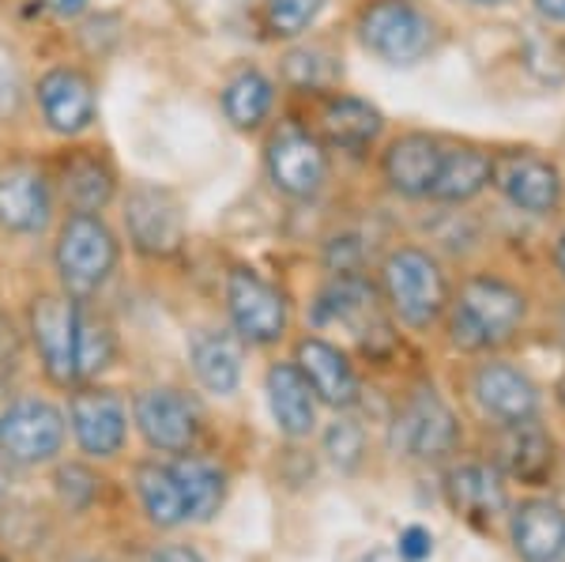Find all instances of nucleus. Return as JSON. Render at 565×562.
Wrapping results in <instances>:
<instances>
[{
	"label": "nucleus",
	"mask_w": 565,
	"mask_h": 562,
	"mask_svg": "<svg viewBox=\"0 0 565 562\" xmlns=\"http://www.w3.org/2000/svg\"><path fill=\"white\" fill-rule=\"evenodd\" d=\"M132 420L159 453H189L200 434L196 404L178 389H143L132 404Z\"/></svg>",
	"instance_id": "11"
},
{
	"label": "nucleus",
	"mask_w": 565,
	"mask_h": 562,
	"mask_svg": "<svg viewBox=\"0 0 565 562\" xmlns=\"http://www.w3.org/2000/svg\"><path fill=\"white\" fill-rule=\"evenodd\" d=\"M76 329L79 303L68 295H39L31 303V337L42 370L57 385H76Z\"/></svg>",
	"instance_id": "9"
},
{
	"label": "nucleus",
	"mask_w": 565,
	"mask_h": 562,
	"mask_svg": "<svg viewBox=\"0 0 565 562\" xmlns=\"http://www.w3.org/2000/svg\"><path fill=\"white\" fill-rule=\"evenodd\" d=\"M498 465L524 484H543L554 468V438L540 427L535 415L521 423H505V434L498 442Z\"/></svg>",
	"instance_id": "23"
},
{
	"label": "nucleus",
	"mask_w": 565,
	"mask_h": 562,
	"mask_svg": "<svg viewBox=\"0 0 565 562\" xmlns=\"http://www.w3.org/2000/svg\"><path fill=\"white\" fill-rule=\"evenodd\" d=\"M392 442L415 460H441L460 446V423L434 389H418L399 412Z\"/></svg>",
	"instance_id": "8"
},
{
	"label": "nucleus",
	"mask_w": 565,
	"mask_h": 562,
	"mask_svg": "<svg viewBox=\"0 0 565 562\" xmlns=\"http://www.w3.org/2000/svg\"><path fill=\"white\" fill-rule=\"evenodd\" d=\"M50 178L26 159L0 162V226L15 234H39L50 223Z\"/></svg>",
	"instance_id": "13"
},
{
	"label": "nucleus",
	"mask_w": 565,
	"mask_h": 562,
	"mask_svg": "<svg viewBox=\"0 0 565 562\" xmlns=\"http://www.w3.org/2000/svg\"><path fill=\"white\" fill-rule=\"evenodd\" d=\"M543 20H554V23H565V0H535Z\"/></svg>",
	"instance_id": "40"
},
{
	"label": "nucleus",
	"mask_w": 565,
	"mask_h": 562,
	"mask_svg": "<svg viewBox=\"0 0 565 562\" xmlns=\"http://www.w3.org/2000/svg\"><path fill=\"white\" fill-rule=\"evenodd\" d=\"M125 231L129 242L143 257H174L185 246V212L181 201L162 185H140L129 189L125 201Z\"/></svg>",
	"instance_id": "5"
},
{
	"label": "nucleus",
	"mask_w": 565,
	"mask_h": 562,
	"mask_svg": "<svg viewBox=\"0 0 565 562\" xmlns=\"http://www.w3.org/2000/svg\"><path fill=\"white\" fill-rule=\"evenodd\" d=\"M84 562H98V559H84Z\"/></svg>",
	"instance_id": "45"
},
{
	"label": "nucleus",
	"mask_w": 565,
	"mask_h": 562,
	"mask_svg": "<svg viewBox=\"0 0 565 562\" xmlns=\"http://www.w3.org/2000/svg\"><path fill=\"white\" fill-rule=\"evenodd\" d=\"M558 401L565 404V378H562V382H558Z\"/></svg>",
	"instance_id": "42"
},
{
	"label": "nucleus",
	"mask_w": 565,
	"mask_h": 562,
	"mask_svg": "<svg viewBox=\"0 0 565 562\" xmlns=\"http://www.w3.org/2000/svg\"><path fill=\"white\" fill-rule=\"evenodd\" d=\"M445 495H449V506L460 518H468L476 524L494 521L498 513L505 510V484H501V476L487 465L452 468L449 479H445Z\"/></svg>",
	"instance_id": "25"
},
{
	"label": "nucleus",
	"mask_w": 565,
	"mask_h": 562,
	"mask_svg": "<svg viewBox=\"0 0 565 562\" xmlns=\"http://www.w3.org/2000/svg\"><path fill=\"white\" fill-rule=\"evenodd\" d=\"M476 4H498V0H476Z\"/></svg>",
	"instance_id": "43"
},
{
	"label": "nucleus",
	"mask_w": 565,
	"mask_h": 562,
	"mask_svg": "<svg viewBox=\"0 0 565 562\" xmlns=\"http://www.w3.org/2000/svg\"><path fill=\"white\" fill-rule=\"evenodd\" d=\"M362 45L388 65H415L430 53L434 23L412 0H373L359 20Z\"/></svg>",
	"instance_id": "4"
},
{
	"label": "nucleus",
	"mask_w": 565,
	"mask_h": 562,
	"mask_svg": "<svg viewBox=\"0 0 565 562\" xmlns=\"http://www.w3.org/2000/svg\"><path fill=\"white\" fill-rule=\"evenodd\" d=\"M264 393L276 427L287 438H306L317 427V393L309 389L298 362H276L264 378Z\"/></svg>",
	"instance_id": "21"
},
{
	"label": "nucleus",
	"mask_w": 565,
	"mask_h": 562,
	"mask_svg": "<svg viewBox=\"0 0 565 562\" xmlns=\"http://www.w3.org/2000/svg\"><path fill=\"white\" fill-rule=\"evenodd\" d=\"M57 276L65 284V295L76 303H87L106 287V279L117 268V238L103 223V215L72 212L57 234Z\"/></svg>",
	"instance_id": "2"
},
{
	"label": "nucleus",
	"mask_w": 565,
	"mask_h": 562,
	"mask_svg": "<svg viewBox=\"0 0 565 562\" xmlns=\"http://www.w3.org/2000/svg\"><path fill=\"white\" fill-rule=\"evenodd\" d=\"M554 265H558V272H562V276H565V231H562L558 246H554Z\"/></svg>",
	"instance_id": "41"
},
{
	"label": "nucleus",
	"mask_w": 565,
	"mask_h": 562,
	"mask_svg": "<svg viewBox=\"0 0 565 562\" xmlns=\"http://www.w3.org/2000/svg\"><path fill=\"white\" fill-rule=\"evenodd\" d=\"M441 159H445V144L437 136L407 132L385 151V178L404 197H430Z\"/></svg>",
	"instance_id": "19"
},
{
	"label": "nucleus",
	"mask_w": 565,
	"mask_h": 562,
	"mask_svg": "<svg viewBox=\"0 0 565 562\" xmlns=\"http://www.w3.org/2000/svg\"><path fill=\"white\" fill-rule=\"evenodd\" d=\"M61 193H65L72 212L98 215L114 201L117 174L98 151H72V156L61 162Z\"/></svg>",
	"instance_id": "24"
},
{
	"label": "nucleus",
	"mask_w": 565,
	"mask_h": 562,
	"mask_svg": "<svg viewBox=\"0 0 565 562\" xmlns=\"http://www.w3.org/2000/svg\"><path fill=\"white\" fill-rule=\"evenodd\" d=\"M136 495H140L148 521L159 524V529H178V524L189 521L185 495H181V484L170 465L148 460V465L136 468Z\"/></svg>",
	"instance_id": "28"
},
{
	"label": "nucleus",
	"mask_w": 565,
	"mask_h": 562,
	"mask_svg": "<svg viewBox=\"0 0 565 562\" xmlns=\"http://www.w3.org/2000/svg\"><path fill=\"white\" fill-rule=\"evenodd\" d=\"M170 468H174L181 495H185L189 521H212L226 502L223 468L212 465V460H204V457H196V453H181Z\"/></svg>",
	"instance_id": "27"
},
{
	"label": "nucleus",
	"mask_w": 565,
	"mask_h": 562,
	"mask_svg": "<svg viewBox=\"0 0 565 562\" xmlns=\"http://www.w3.org/2000/svg\"><path fill=\"white\" fill-rule=\"evenodd\" d=\"M65 446V415L50 401L23 396L0 420V449L12 465H45Z\"/></svg>",
	"instance_id": "6"
},
{
	"label": "nucleus",
	"mask_w": 565,
	"mask_h": 562,
	"mask_svg": "<svg viewBox=\"0 0 565 562\" xmlns=\"http://www.w3.org/2000/svg\"><path fill=\"white\" fill-rule=\"evenodd\" d=\"M524 321V295L498 276H476L460 287L452 306V343L463 351L498 348L521 329Z\"/></svg>",
	"instance_id": "1"
},
{
	"label": "nucleus",
	"mask_w": 565,
	"mask_h": 562,
	"mask_svg": "<svg viewBox=\"0 0 565 562\" xmlns=\"http://www.w3.org/2000/svg\"><path fill=\"white\" fill-rule=\"evenodd\" d=\"M271 103H276V87L257 68L234 76L223 91V114L234 129H257L264 117L271 114Z\"/></svg>",
	"instance_id": "30"
},
{
	"label": "nucleus",
	"mask_w": 565,
	"mask_h": 562,
	"mask_svg": "<svg viewBox=\"0 0 565 562\" xmlns=\"http://www.w3.org/2000/svg\"><path fill=\"white\" fill-rule=\"evenodd\" d=\"M114 359V332L103 317L87 314L84 303H79V329H76V382H87V378L103 374Z\"/></svg>",
	"instance_id": "31"
},
{
	"label": "nucleus",
	"mask_w": 565,
	"mask_h": 562,
	"mask_svg": "<svg viewBox=\"0 0 565 562\" xmlns=\"http://www.w3.org/2000/svg\"><path fill=\"white\" fill-rule=\"evenodd\" d=\"M471 389H476V401L482 412L490 420H498L501 427L532 420L540 412V389H535V382L524 370L509 367V362H482Z\"/></svg>",
	"instance_id": "16"
},
{
	"label": "nucleus",
	"mask_w": 565,
	"mask_h": 562,
	"mask_svg": "<svg viewBox=\"0 0 565 562\" xmlns=\"http://www.w3.org/2000/svg\"><path fill=\"white\" fill-rule=\"evenodd\" d=\"M68 423L79 449L98 460L117 457L129 438V412H125L121 396L109 389H79L68 404Z\"/></svg>",
	"instance_id": "12"
},
{
	"label": "nucleus",
	"mask_w": 565,
	"mask_h": 562,
	"mask_svg": "<svg viewBox=\"0 0 565 562\" xmlns=\"http://www.w3.org/2000/svg\"><path fill=\"white\" fill-rule=\"evenodd\" d=\"M42 4L57 15H79L87 8V0H42Z\"/></svg>",
	"instance_id": "39"
},
{
	"label": "nucleus",
	"mask_w": 565,
	"mask_h": 562,
	"mask_svg": "<svg viewBox=\"0 0 565 562\" xmlns=\"http://www.w3.org/2000/svg\"><path fill=\"white\" fill-rule=\"evenodd\" d=\"M313 321L317 325H348L354 337L366 340V332H385V321L377 314V291L366 284L362 276H335L332 284L324 287L321 298L313 306Z\"/></svg>",
	"instance_id": "18"
},
{
	"label": "nucleus",
	"mask_w": 565,
	"mask_h": 562,
	"mask_svg": "<svg viewBox=\"0 0 565 562\" xmlns=\"http://www.w3.org/2000/svg\"><path fill=\"white\" fill-rule=\"evenodd\" d=\"M15 359H20V332L0 314V374H8V370L15 367Z\"/></svg>",
	"instance_id": "37"
},
{
	"label": "nucleus",
	"mask_w": 565,
	"mask_h": 562,
	"mask_svg": "<svg viewBox=\"0 0 565 562\" xmlns=\"http://www.w3.org/2000/svg\"><path fill=\"white\" fill-rule=\"evenodd\" d=\"M298 370L306 374L309 389L317 393V401L332 407H348L359 401V378L335 343L321 337H306L298 343Z\"/></svg>",
	"instance_id": "20"
},
{
	"label": "nucleus",
	"mask_w": 565,
	"mask_h": 562,
	"mask_svg": "<svg viewBox=\"0 0 565 562\" xmlns=\"http://www.w3.org/2000/svg\"><path fill=\"white\" fill-rule=\"evenodd\" d=\"M0 562H4V559H0Z\"/></svg>",
	"instance_id": "46"
},
{
	"label": "nucleus",
	"mask_w": 565,
	"mask_h": 562,
	"mask_svg": "<svg viewBox=\"0 0 565 562\" xmlns=\"http://www.w3.org/2000/svg\"><path fill=\"white\" fill-rule=\"evenodd\" d=\"M490 181L509 204L532 215L554 212L562 201L558 167L543 156H532V151H501L498 159H490Z\"/></svg>",
	"instance_id": "10"
},
{
	"label": "nucleus",
	"mask_w": 565,
	"mask_h": 562,
	"mask_svg": "<svg viewBox=\"0 0 565 562\" xmlns=\"http://www.w3.org/2000/svg\"><path fill=\"white\" fill-rule=\"evenodd\" d=\"M324 453L340 473H354L362 465V453H366V434L354 420H335L324 431Z\"/></svg>",
	"instance_id": "33"
},
{
	"label": "nucleus",
	"mask_w": 565,
	"mask_h": 562,
	"mask_svg": "<svg viewBox=\"0 0 565 562\" xmlns=\"http://www.w3.org/2000/svg\"><path fill=\"white\" fill-rule=\"evenodd\" d=\"M490 181V156L479 148H445V159H441V170H437V181H434V201H449V204H460V201H471L476 193H482Z\"/></svg>",
	"instance_id": "29"
},
{
	"label": "nucleus",
	"mask_w": 565,
	"mask_h": 562,
	"mask_svg": "<svg viewBox=\"0 0 565 562\" xmlns=\"http://www.w3.org/2000/svg\"><path fill=\"white\" fill-rule=\"evenodd\" d=\"M509 537L521 562H565V510L551 498H527L513 510Z\"/></svg>",
	"instance_id": "17"
},
{
	"label": "nucleus",
	"mask_w": 565,
	"mask_h": 562,
	"mask_svg": "<svg viewBox=\"0 0 565 562\" xmlns=\"http://www.w3.org/2000/svg\"><path fill=\"white\" fill-rule=\"evenodd\" d=\"M381 279H385L392 314L404 325H412V329H430L437 317H441L449 287H445V276L430 253H423V250L388 253Z\"/></svg>",
	"instance_id": "3"
},
{
	"label": "nucleus",
	"mask_w": 565,
	"mask_h": 562,
	"mask_svg": "<svg viewBox=\"0 0 565 562\" xmlns=\"http://www.w3.org/2000/svg\"><path fill=\"white\" fill-rule=\"evenodd\" d=\"M53 487H57L61 502L76 513H84L98 498V476L87 465H61L57 476H53Z\"/></svg>",
	"instance_id": "34"
},
{
	"label": "nucleus",
	"mask_w": 565,
	"mask_h": 562,
	"mask_svg": "<svg viewBox=\"0 0 565 562\" xmlns=\"http://www.w3.org/2000/svg\"><path fill=\"white\" fill-rule=\"evenodd\" d=\"M562 340H565V314H562Z\"/></svg>",
	"instance_id": "44"
},
{
	"label": "nucleus",
	"mask_w": 565,
	"mask_h": 562,
	"mask_svg": "<svg viewBox=\"0 0 565 562\" xmlns=\"http://www.w3.org/2000/svg\"><path fill=\"white\" fill-rule=\"evenodd\" d=\"M396 555L404 562H426L434 555V532L423 529V524H407L396 537Z\"/></svg>",
	"instance_id": "36"
},
{
	"label": "nucleus",
	"mask_w": 565,
	"mask_h": 562,
	"mask_svg": "<svg viewBox=\"0 0 565 562\" xmlns=\"http://www.w3.org/2000/svg\"><path fill=\"white\" fill-rule=\"evenodd\" d=\"M143 562H204V555L196 548H189V543H162V548L148 551Z\"/></svg>",
	"instance_id": "38"
},
{
	"label": "nucleus",
	"mask_w": 565,
	"mask_h": 562,
	"mask_svg": "<svg viewBox=\"0 0 565 562\" xmlns=\"http://www.w3.org/2000/svg\"><path fill=\"white\" fill-rule=\"evenodd\" d=\"M317 125H321V136L332 144V148L362 151L381 136V129H385V117H381L377 106H370L366 98L332 95L321 106V114H317Z\"/></svg>",
	"instance_id": "22"
},
{
	"label": "nucleus",
	"mask_w": 565,
	"mask_h": 562,
	"mask_svg": "<svg viewBox=\"0 0 565 562\" xmlns=\"http://www.w3.org/2000/svg\"><path fill=\"white\" fill-rule=\"evenodd\" d=\"M226 310H231L234 332L249 343H276L287 332V298L271 287L260 272L234 268L226 279Z\"/></svg>",
	"instance_id": "7"
},
{
	"label": "nucleus",
	"mask_w": 565,
	"mask_h": 562,
	"mask_svg": "<svg viewBox=\"0 0 565 562\" xmlns=\"http://www.w3.org/2000/svg\"><path fill=\"white\" fill-rule=\"evenodd\" d=\"M39 106L53 132L79 136L95 121V84L79 68H50L39 79Z\"/></svg>",
	"instance_id": "15"
},
{
	"label": "nucleus",
	"mask_w": 565,
	"mask_h": 562,
	"mask_svg": "<svg viewBox=\"0 0 565 562\" xmlns=\"http://www.w3.org/2000/svg\"><path fill=\"white\" fill-rule=\"evenodd\" d=\"M321 8L324 0H264V20H268L271 34L295 39L321 15Z\"/></svg>",
	"instance_id": "32"
},
{
	"label": "nucleus",
	"mask_w": 565,
	"mask_h": 562,
	"mask_svg": "<svg viewBox=\"0 0 565 562\" xmlns=\"http://www.w3.org/2000/svg\"><path fill=\"white\" fill-rule=\"evenodd\" d=\"M193 374L207 393L231 396L242 385V343L231 332H200L193 340Z\"/></svg>",
	"instance_id": "26"
},
{
	"label": "nucleus",
	"mask_w": 565,
	"mask_h": 562,
	"mask_svg": "<svg viewBox=\"0 0 565 562\" xmlns=\"http://www.w3.org/2000/svg\"><path fill=\"white\" fill-rule=\"evenodd\" d=\"M287 76L295 87H324L332 79V68H328V57L317 50H302L287 57Z\"/></svg>",
	"instance_id": "35"
},
{
	"label": "nucleus",
	"mask_w": 565,
	"mask_h": 562,
	"mask_svg": "<svg viewBox=\"0 0 565 562\" xmlns=\"http://www.w3.org/2000/svg\"><path fill=\"white\" fill-rule=\"evenodd\" d=\"M268 174L279 193L287 197H313L328 178V159L317 136L302 129H287L268 144Z\"/></svg>",
	"instance_id": "14"
}]
</instances>
